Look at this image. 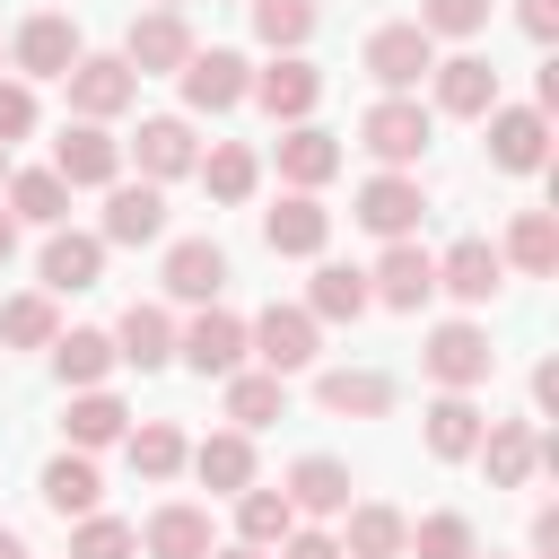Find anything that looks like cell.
<instances>
[{
    "label": "cell",
    "mask_w": 559,
    "mask_h": 559,
    "mask_svg": "<svg viewBox=\"0 0 559 559\" xmlns=\"http://www.w3.org/2000/svg\"><path fill=\"white\" fill-rule=\"evenodd\" d=\"M140 550H148V559H210L218 542H210V515L175 498V507H157V515H148V533H140Z\"/></svg>",
    "instance_id": "obj_27"
},
{
    "label": "cell",
    "mask_w": 559,
    "mask_h": 559,
    "mask_svg": "<svg viewBox=\"0 0 559 559\" xmlns=\"http://www.w3.org/2000/svg\"><path fill=\"white\" fill-rule=\"evenodd\" d=\"M166 236V192L157 183H114L105 192V245H157Z\"/></svg>",
    "instance_id": "obj_19"
},
{
    "label": "cell",
    "mask_w": 559,
    "mask_h": 559,
    "mask_svg": "<svg viewBox=\"0 0 559 559\" xmlns=\"http://www.w3.org/2000/svg\"><path fill=\"white\" fill-rule=\"evenodd\" d=\"M201 183H210V201H253L262 166H253V148H245V140H218V148L201 157Z\"/></svg>",
    "instance_id": "obj_39"
},
{
    "label": "cell",
    "mask_w": 559,
    "mask_h": 559,
    "mask_svg": "<svg viewBox=\"0 0 559 559\" xmlns=\"http://www.w3.org/2000/svg\"><path fill=\"white\" fill-rule=\"evenodd\" d=\"M262 245L271 253H323L332 245V210L314 192H288L280 210H262Z\"/></svg>",
    "instance_id": "obj_20"
},
{
    "label": "cell",
    "mask_w": 559,
    "mask_h": 559,
    "mask_svg": "<svg viewBox=\"0 0 559 559\" xmlns=\"http://www.w3.org/2000/svg\"><path fill=\"white\" fill-rule=\"evenodd\" d=\"M175 358H183L192 376H236V367H245V323L218 314V306H201L192 332H175Z\"/></svg>",
    "instance_id": "obj_11"
},
{
    "label": "cell",
    "mask_w": 559,
    "mask_h": 559,
    "mask_svg": "<svg viewBox=\"0 0 559 559\" xmlns=\"http://www.w3.org/2000/svg\"><path fill=\"white\" fill-rule=\"evenodd\" d=\"M0 341H9V349H52V341H61V323H52V297H44V288L9 297V306H0Z\"/></svg>",
    "instance_id": "obj_41"
},
{
    "label": "cell",
    "mask_w": 559,
    "mask_h": 559,
    "mask_svg": "<svg viewBox=\"0 0 559 559\" xmlns=\"http://www.w3.org/2000/svg\"><path fill=\"white\" fill-rule=\"evenodd\" d=\"M70 559H140V533H131L122 515H79Z\"/></svg>",
    "instance_id": "obj_43"
},
{
    "label": "cell",
    "mask_w": 559,
    "mask_h": 559,
    "mask_svg": "<svg viewBox=\"0 0 559 559\" xmlns=\"http://www.w3.org/2000/svg\"><path fill=\"white\" fill-rule=\"evenodd\" d=\"M175 79H183V105H192V114H227V105H245V87H253L245 52H227V44H218V52H192Z\"/></svg>",
    "instance_id": "obj_8"
},
{
    "label": "cell",
    "mask_w": 559,
    "mask_h": 559,
    "mask_svg": "<svg viewBox=\"0 0 559 559\" xmlns=\"http://www.w3.org/2000/svg\"><path fill=\"white\" fill-rule=\"evenodd\" d=\"M411 524L393 507H349V533H341V559H402Z\"/></svg>",
    "instance_id": "obj_36"
},
{
    "label": "cell",
    "mask_w": 559,
    "mask_h": 559,
    "mask_svg": "<svg viewBox=\"0 0 559 559\" xmlns=\"http://www.w3.org/2000/svg\"><path fill=\"white\" fill-rule=\"evenodd\" d=\"M210 559H262V550H245V542H236V550H210Z\"/></svg>",
    "instance_id": "obj_52"
},
{
    "label": "cell",
    "mask_w": 559,
    "mask_h": 559,
    "mask_svg": "<svg viewBox=\"0 0 559 559\" xmlns=\"http://www.w3.org/2000/svg\"><path fill=\"white\" fill-rule=\"evenodd\" d=\"M52 175L79 192V183H114L122 175V140H105V122H79L52 140Z\"/></svg>",
    "instance_id": "obj_14"
},
{
    "label": "cell",
    "mask_w": 559,
    "mask_h": 559,
    "mask_svg": "<svg viewBox=\"0 0 559 559\" xmlns=\"http://www.w3.org/2000/svg\"><path fill=\"white\" fill-rule=\"evenodd\" d=\"M367 297H376V306H402V314H419V306L437 297V253H419L411 236H402V245H384V262L367 271Z\"/></svg>",
    "instance_id": "obj_7"
},
{
    "label": "cell",
    "mask_w": 559,
    "mask_h": 559,
    "mask_svg": "<svg viewBox=\"0 0 559 559\" xmlns=\"http://www.w3.org/2000/svg\"><path fill=\"white\" fill-rule=\"evenodd\" d=\"M245 349L262 358V376H297V367H314V314L306 306H262V323H245Z\"/></svg>",
    "instance_id": "obj_6"
},
{
    "label": "cell",
    "mask_w": 559,
    "mask_h": 559,
    "mask_svg": "<svg viewBox=\"0 0 559 559\" xmlns=\"http://www.w3.org/2000/svg\"><path fill=\"white\" fill-rule=\"evenodd\" d=\"M26 131H35V87L0 79V148H9V140H26Z\"/></svg>",
    "instance_id": "obj_46"
},
{
    "label": "cell",
    "mask_w": 559,
    "mask_h": 559,
    "mask_svg": "<svg viewBox=\"0 0 559 559\" xmlns=\"http://www.w3.org/2000/svg\"><path fill=\"white\" fill-rule=\"evenodd\" d=\"M61 87H70V114H79V122H114V114L140 96V79H131L122 52H79Z\"/></svg>",
    "instance_id": "obj_4"
},
{
    "label": "cell",
    "mask_w": 559,
    "mask_h": 559,
    "mask_svg": "<svg viewBox=\"0 0 559 559\" xmlns=\"http://www.w3.org/2000/svg\"><path fill=\"white\" fill-rule=\"evenodd\" d=\"M253 9V35L271 44V52H297L306 35H314V0H245Z\"/></svg>",
    "instance_id": "obj_42"
},
{
    "label": "cell",
    "mask_w": 559,
    "mask_h": 559,
    "mask_svg": "<svg viewBox=\"0 0 559 559\" xmlns=\"http://www.w3.org/2000/svg\"><path fill=\"white\" fill-rule=\"evenodd\" d=\"M61 428H70V445L87 454V445H114V437L131 428V411H122V402L96 384V393H79V402H70V419H61Z\"/></svg>",
    "instance_id": "obj_40"
},
{
    "label": "cell",
    "mask_w": 559,
    "mask_h": 559,
    "mask_svg": "<svg viewBox=\"0 0 559 559\" xmlns=\"http://www.w3.org/2000/svg\"><path fill=\"white\" fill-rule=\"evenodd\" d=\"M183 463L201 472V489H210V498H236V489H253V437H245V428H218V437H201Z\"/></svg>",
    "instance_id": "obj_22"
},
{
    "label": "cell",
    "mask_w": 559,
    "mask_h": 559,
    "mask_svg": "<svg viewBox=\"0 0 559 559\" xmlns=\"http://www.w3.org/2000/svg\"><path fill=\"white\" fill-rule=\"evenodd\" d=\"M236 533H245V550H271V542L297 533V515H288L280 489H236Z\"/></svg>",
    "instance_id": "obj_38"
},
{
    "label": "cell",
    "mask_w": 559,
    "mask_h": 559,
    "mask_svg": "<svg viewBox=\"0 0 559 559\" xmlns=\"http://www.w3.org/2000/svg\"><path fill=\"white\" fill-rule=\"evenodd\" d=\"M157 9H183V0H157Z\"/></svg>",
    "instance_id": "obj_53"
},
{
    "label": "cell",
    "mask_w": 559,
    "mask_h": 559,
    "mask_svg": "<svg viewBox=\"0 0 559 559\" xmlns=\"http://www.w3.org/2000/svg\"><path fill=\"white\" fill-rule=\"evenodd\" d=\"M0 175H9V148H0Z\"/></svg>",
    "instance_id": "obj_54"
},
{
    "label": "cell",
    "mask_w": 559,
    "mask_h": 559,
    "mask_svg": "<svg viewBox=\"0 0 559 559\" xmlns=\"http://www.w3.org/2000/svg\"><path fill=\"white\" fill-rule=\"evenodd\" d=\"M280 559H341V542H332V533H288Z\"/></svg>",
    "instance_id": "obj_48"
},
{
    "label": "cell",
    "mask_w": 559,
    "mask_h": 559,
    "mask_svg": "<svg viewBox=\"0 0 559 559\" xmlns=\"http://www.w3.org/2000/svg\"><path fill=\"white\" fill-rule=\"evenodd\" d=\"M411 26H419L428 44H437V35H480V26H489V0H419Z\"/></svg>",
    "instance_id": "obj_44"
},
{
    "label": "cell",
    "mask_w": 559,
    "mask_h": 559,
    "mask_svg": "<svg viewBox=\"0 0 559 559\" xmlns=\"http://www.w3.org/2000/svg\"><path fill=\"white\" fill-rule=\"evenodd\" d=\"M131 157H140V183H175V175H192V166H201V148H192V122H183V114L140 122Z\"/></svg>",
    "instance_id": "obj_13"
},
{
    "label": "cell",
    "mask_w": 559,
    "mask_h": 559,
    "mask_svg": "<svg viewBox=\"0 0 559 559\" xmlns=\"http://www.w3.org/2000/svg\"><path fill=\"white\" fill-rule=\"evenodd\" d=\"M245 96H262V114L271 122H306L314 114V96H323V70L314 61H297V52H280L271 70H253V87Z\"/></svg>",
    "instance_id": "obj_12"
},
{
    "label": "cell",
    "mask_w": 559,
    "mask_h": 559,
    "mask_svg": "<svg viewBox=\"0 0 559 559\" xmlns=\"http://www.w3.org/2000/svg\"><path fill=\"white\" fill-rule=\"evenodd\" d=\"M428 79H437V114H463V122H480V114L498 105V70H489L480 52H454V61H437Z\"/></svg>",
    "instance_id": "obj_18"
},
{
    "label": "cell",
    "mask_w": 559,
    "mask_h": 559,
    "mask_svg": "<svg viewBox=\"0 0 559 559\" xmlns=\"http://www.w3.org/2000/svg\"><path fill=\"white\" fill-rule=\"evenodd\" d=\"M498 262H515V271L550 280V271H559V218H550V210H524V218L507 227V253H498Z\"/></svg>",
    "instance_id": "obj_34"
},
{
    "label": "cell",
    "mask_w": 559,
    "mask_h": 559,
    "mask_svg": "<svg viewBox=\"0 0 559 559\" xmlns=\"http://www.w3.org/2000/svg\"><path fill=\"white\" fill-rule=\"evenodd\" d=\"M314 402L341 411V419H384V411H393V376H376V367H332V376H314Z\"/></svg>",
    "instance_id": "obj_24"
},
{
    "label": "cell",
    "mask_w": 559,
    "mask_h": 559,
    "mask_svg": "<svg viewBox=\"0 0 559 559\" xmlns=\"http://www.w3.org/2000/svg\"><path fill=\"white\" fill-rule=\"evenodd\" d=\"M280 175H288L297 192L332 183V175H341V140H332V131H314V122H288V131H280Z\"/></svg>",
    "instance_id": "obj_25"
},
{
    "label": "cell",
    "mask_w": 559,
    "mask_h": 559,
    "mask_svg": "<svg viewBox=\"0 0 559 559\" xmlns=\"http://www.w3.org/2000/svg\"><path fill=\"white\" fill-rule=\"evenodd\" d=\"M70 61H79V26L61 9H44V17L17 26V70L26 79H70Z\"/></svg>",
    "instance_id": "obj_17"
},
{
    "label": "cell",
    "mask_w": 559,
    "mask_h": 559,
    "mask_svg": "<svg viewBox=\"0 0 559 559\" xmlns=\"http://www.w3.org/2000/svg\"><path fill=\"white\" fill-rule=\"evenodd\" d=\"M9 218L61 227V218H70V183H61L52 166H35V175H9Z\"/></svg>",
    "instance_id": "obj_37"
},
{
    "label": "cell",
    "mask_w": 559,
    "mask_h": 559,
    "mask_svg": "<svg viewBox=\"0 0 559 559\" xmlns=\"http://www.w3.org/2000/svg\"><path fill=\"white\" fill-rule=\"evenodd\" d=\"M96 271H105V236H79V227H52L44 236V297L96 288Z\"/></svg>",
    "instance_id": "obj_21"
},
{
    "label": "cell",
    "mask_w": 559,
    "mask_h": 559,
    "mask_svg": "<svg viewBox=\"0 0 559 559\" xmlns=\"http://www.w3.org/2000/svg\"><path fill=\"white\" fill-rule=\"evenodd\" d=\"M402 550H419V559H472V524L445 507V515H428V524H419Z\"/></svg>",
    "instance_id": "obj_45"
},
{
    "label": "cell",
    "mask_w": 559,
    "mask_h": 559,
    "mask_svg": "<svg viewBox=\"0 0 559 559\" xmlns=\"http://www.w3.org/2000/svg\"><path fill=\"white\" fill-rule=\"evenodd\" d=\"M96 498H105V480H96L87 454H52L44 463V507L52 515H96Z\"/></svg>",
    "instance_id": "obj_33"
},
{
    "label": "cell",
    "mask_w": 559,
    "mask_h": 559,
    "mask_svg": "<svg viewBox=\"0 0 559 559\" xmlns=\"http://www.w3.org/2000/svg\"><path fill=\"white\" fill-rule=\"evenodd\" d=\"M280 411H288V376H245V367L227 376V419H236L245 437H253V428H271Z\"/></svg>",
    "instance_id": "obj_35"
},
{
    "label": "cell",
    "mask_w": 559,
    "mask_h": 559,
    "mask_svg": "<svg viewBox=\"0 0 559 559\" xmlns=\"http://www.w3.org/2000/svg\"><path fill=\"white\" fill-rule=\"evenodd\" d=\"M419 210H428V201H419V183H411V175H367V183H358V210H349V218H358L367 236L402 245V236L419 227Z\"/></svg>",
    "instance_id": "obj_10"
},
{
    "label": "cell",
    "mask_w": 559,
    "mask_h": 559,
    "mask_svg": "<svg viewBox=\"0 0 559 559\" xmlns=\"http://www.w3.org/2000/svg\"><path fill=\"white\" fill-rule=\"evenodd\" d=\"M0 559H35V550H26V542H17L9 524H0Z\"/></svg>",
    "instance_id": "obj_50"
},
{
    "label": "cell",
    "mask_w": 559,
    "mask_h": 559,
    "mask_svg": "<svg viewBox=\"0 0 559 559\" xmlns=\"http://www.w3.org/2000/svg\"><path fill=\"white\" fill-rule=\"evenodd\" d=\"M480 411H472V393H437L428 402V454L437 463H472V445H480Z\"/></svg>",
    "instance_id": "obj_29"
},
{
    "label": "cell",
    "mask_w": 559,
    "mask_h": 559,
    "mask_svg": "<svg viewBox=\"0 0 559 559\" xmlns=\"http://www.w3.org/2000/svg\"><path fill=\"white\" fill-rule=\"evenodd\" d=\"M280 498H288V515H349V463L306 454V463H288Z\"/></svg>",
    "instance_id": "obj_16"
},
{
    "label": "cell",
    "mask_w": 559,
    "mask_h": 559,
    "mask_svg": "<svg viewBox=\"0 0 559 559\" xmlns=\"http://www.w3.org/2000/svg\"><path fill=\"white\" fill-rule=\"evenodd\" d=\"M533 411H559V358L533 367Z\"/></svg>",
    "instance_id": "obj_49"
},
{
    "label": "cell",
    "mask_w": 559,
    "mask_h": 559,
    "mask_svg": "<svg viewBox=\"0 0 559 559\" xmlns=\"http://www.w3.org/2000/svg\"><path fill=\"white\" fill-rule=\"evenodd\" d=\"M166 288H175V297H192V306H210V297L227 288V253H218L210 236H183V245H166Z\"/></svg>",
    "instance_id": "obj_26"
},
{
    "label": "cell",
    "mask_w": 559,
    "mask_h": 559,
    "mask_svg": "<svg viewBox=\"0 0 559 559\" xmlns=\"http://www.w3.org/2000/svg\"><path fill=\"white\" fill-rule=\"evenodd\" d=\"M52 367H61V384H79V393H96L122 358H114V332H61L52 341Z\"/></svg>",
    "instance_id": "obj_31"
},
{
    "label": "cell",
    "mask_w": 559,
    "mask_h": 559,
    "mask_svg": "<svg viewBox=\"0 0 559 559\" xmlns=\"http://www.w3.org/2000/svg\"><path fill=\"white\" fill-rule=\"evenodd\" d=\"M515 26H524L533 44H550V35H559V0H515Z\"/></svg>",
    "instance_id": "obj_47"
},
{
    "label": "cell",
    "mask_w": 559,
    "mask_h": 559,
    "mask_svg": "<svg viewBox=\"0 0 559 559\" xmlns=\"http://www.w3.org/2000/svg\"><path fill=\"white\" fill-rule=\"evenodd\" d=\"M9 253H17V218L0 210V262H9Z\"/></svg>",
    "instance_id": "obj_51"
},
{
    "label": "cell",
    "mask_w": 559,
    "mask_h": 559,
    "mask_svg": "<svg viewBox=\"0 0 559 559\" xmlns=\"http://www.w3.org/2000/svg\"><path fill=\"white\" fill-rule=\"evenodd\" d=\"M114 358H131L140 376L166 367V358H175V323H166V306H122V323H114Z\"/></svg>",
    "instance_id": "obj_28"
},
{
    "label": "cell",
    "mask_w": 559,
    "mask_h": 559,
    "mask_svg": "<svg viewBox=\"0 0 559 559\" xmlns=\"http://www.w3.org/2000/svg\"><path fill=\"white\" fill-rule=\"evenodd\" d=\"M472 559H480V550H472Z\"/></svg>",
    "instance_id": "obj_55"
},
{
    "label": "cell",
    "mask_w": 559,
    "mask_h": 559,
    "mask_svg": "<svg viewBox=\"0 0 559 559\" xmlns=\"http://www.w3.org/2000/svg\"><path fill=\"white\" fill-rule=\"evenodd\" d=\"M192 52H201V44H192L183 9H148V17H131V35H122V61H131V79H175Z\"/></svg>",
    "instance_id": "obj_2"
},
{
    "label": "cell",
    "mask_w": 559,
    "mask_h": 559,
    "mask_svg": "<svg viewBox=\"0 0 559 559\" xmlns=\"http://www.w3.org/2000/svg\"><path fill=\"white\" fill-rule=\"evenodd\" d=\"M480 122H489V157H498L507 175H533V166L550 157V114H533V105H489Z\"/></svg>",
    "instance_id": "obj_9"
},
{
    "label": "cell",
    "mask_w": 559,
    "mask_h": 559,
    "mask_svg": "<svg viewBox=\"0 0 559 559\" xmlns=\"http://www.w3.org/2000/svg\"><path fill=\"white\" fill-rule=\"evenodd\" d=\"M472 454L489 463V489H524L533 463H542V437H533V419H489Z\"/></svg>",
    "instance_id": "obj_15"
},
{
    "label": "cell",
    "mask_w": 559,
    "mask_h": 559,
    "mask_svg": "<svg viewBox=\"0 0 559 559\" xmlns=\"http://www.w3.org/2000/svg\"><path fill=\"white\" fill-rule=\"evenodd\" d=\"M428 70H437V44H428L411 17H393V26H376V35H367V79H376L384 96H411Z\"/></svg>",
    "instance_id": "obj_3"
},
{
    "label": "cell",
    "mask_w": 559,
    "mask_h": 559,
    "mask_svg": "<svg viewBox=\"0 0 559 559\" xmlns=\"http://www.w3.org/2000/svg\"><path fill=\"white\" fill-rule=\"evenodd\" d=\"M376 297H367V271H349V262H323L314 271V288H306V314L314 323H358Z\"/></svg>",
    "instance_id": "obj_30"
},
{
    "label": "cell",
    "mask_w": 559,
    "mask_h": 559,
    "mask_svg": "<svg viewBox=\"0 0 559 559\" xmlns=\"http://www.w3.org/2000/svg\"><path fill=\"white\" fill-rule=\"evenodd\" d=\"M498 280H507V262H498V245H480V236H463V245L437 262V288H445V297H463V306H489V297H498Z\"/></svg>",
    "instance_id": "obj_23"
},
{
    "label": "cell",
    "mask_w": 559,
    "mask_h": 559,
    "mask_svg": "<svg viewBox=\"0 0 559 559\" xmlns=\"http://www.w3.org/2000/svg\"><path fill=\"white\" fill-rule=\"evenodd\" d=\"M122 445H131V472H140V480H175L183 454H192L175 419H140V428H122Z\"/></svg>",
    "instance_id": "obj_32"
},
{
    "label": "cell",
    "mask_w": 559,
    "mask_h": 559,
    "mask_svg": "<svg viewBox=\"0 0 559 559\" xmlns=\"http://www.w3.org/2000/svg\"><path fill=\"white\" fill-rule=\"evenodd\" d=\"M428 131H437V114H428L419 96H376V105L358 114V148H367V157H384V175H402V166H419V148H428Z\"/></svg>",
    "instance_id": "obj_1"
},
{
    "label": "cell",
    "mask_w": 559,
    "mask_h": 559,
    "mask_svg": "<svg viewBox=\"0 0 559 559\" xmlns=\"http://www.w3.org/2000/svg\"><path fill=\"white\" fill-rule=\"evenodd\" d=\"M419 367H428L445 393H472V384H489L498 349H489V332H480V323H437V332H428V349H419Z\"/></svg>",
    "instance_id": "obj_5"
}]
</instances>
